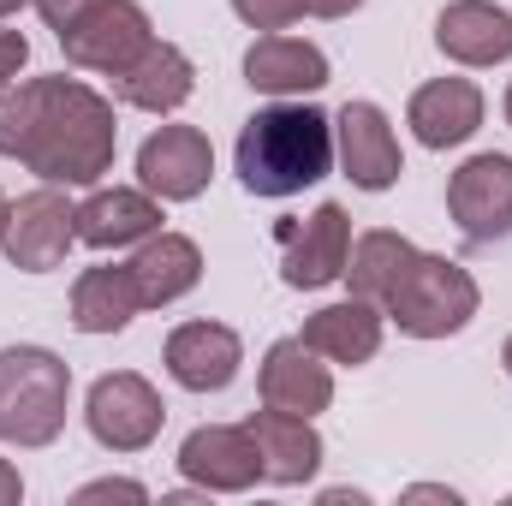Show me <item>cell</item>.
<instances>
[{"label": "cell", "instance_id": "obj_1", "mask_svg": "<svg viewBox=\"0 0 512 506\" xmlns=\"http://www.w3.org/2000/svg\"><path fill=\"white\" fill-rule=\"evenodd\" d=\"M114 149V102L84 78H24L0 90V155L24 161L42 185H96Z\"/></svg>", "mask_w": 512, "mask_h": 506}, {"label": "cell", "instance_id": "obj_2", "mask_svg": "<svg viewBox=\"0 0 512 506\" xmlns=\"http://www.w3.org/2000/svg\"><path fill=\"white\" fill-rule=\"evenodd\" d=\"M239 185L251 197H298L304 185L328 179L334 167V120L310 102L256 108L239 131Z\"/></svg>", "mask_w": 512, "mask_h": 506}, {"label": "cell", "instance_id": "obj_3", "mask_svg": "<svg viewBox=\"0 0 512 506\" xmlns=\"http://www.w3.org/2000/svg\"><path fill=\"white\" fill-rule=\"evenodd\" d=\"M72 364L48 346H6L0 352V441L48 447L66 429Z\"/></svg>", "mask_w": 512, "mask_h": 506}, {"label": "cell", "instance_id": "obj_4", "mask_svg": "<svg viewBox=\"0 0 512 506\" xmlns=\"http://www.w3.org/2000/svg\"><path fill=\"white\" fill-rule=\"evenodd\" d=\"M477 304H483V292H477L465 262L417 251V262L405 268V280L393 286V298L382 304V316L399 334H411V340H447V334L471 328Z\"/></svg>", "mask_w": 512, "mask_h": 506}, {"label": "cell", "instance_id": "obj_5", "mask_svg": "<svg viewBox=\"0 0 512 506\" xmlns=\"http://www.w3.org/2000/svg\"><path fill=\"white\" fill-rule=\"evenodd\" d=\"M84 423H90V435H96L108 453H143V447L161 435L167 405H161V393H155L149 376H137V370H108V376H96L90 399H84Z\"/></svg>", "mask_w": 512, "mask_h": 506}, {"label": "cell", "instance_id": "obj_6", "mask_svg": "<svg viewBox=\"0 0 512 506\" xmlns=\"http://www.w3.org/2000/svg\"><path fill=\"white\" fill-rule=\"evenodd\" d=\"M72 245H78V203H66V185H36L30 197L12 203L6 239H0V251H6L12 268L48 274V268L66 262Z\"/></svg>", "mask_w": 512, "mask_h": 506}, {"label": "cell", "instance_id": "obj_7", "mask_svg": "<svg viewBox=\"0 0 512 506\" xmlns=\"http://www.w3.org/2000/svg\"><path fill=\"white\" fill-rule=\"evenodd\" d=\"M149 42H155V24H149V12H143L137 0H102V6H90L72 30H60L66 60H72L78 72H102V78L126 72Z\"/></svg>", "mask_w": 512, "mask_h": 506}, {"label": "cell", "instance_id": "obj_8", "mask_svg": "<svg viewBox=\"0 0 512 506\" xmlns=\"http://www.w3.org/2000/svg\"><path fill=\"white\" fill-rule=\"evenodd\" d=\"M137 179L149 197L161 203H191L209 191L215 179V149H209V131L197 126H155L137 149Z\"/></svg>", "mask_w": 512, "mask_h": 506}, {"label": "cell", "instance_id": "obj_9", "mask_svg": "<svg viewBox=\"0 0 512 506\" xmlns=\"http://www.w3.org/2000/svg\"><path fill=\"white\" fill-rule=\"evenodd\" d=\"M447 215L465 239L489 245L512 233V155H471L453 179H447Z\"/></svg>", "mask_w": 512, "mask_h": 506}, {"label": "cell", "instance_id": "obj_10", "mask_svg": "<svg viewBox=\"0 0 512 506\" xmlns=\"http://www.w3.org/2000/svg\"><path fill=\"white\" fill-rule=\"evenodd\" d=\"M280 280L292 286V292H316V286H334L340 274H346V256H352V221H346V209L340 203H322L304 227L298 221H286L280 227Z\"/></svg>", "mask_w": 512, "mask_h": 506}, {"label": "cell", "instance_id": "obj_11", "mask_svg": "<svg viewBox=\"0 0 512 506\" xmlns=\"http://www.w3.org/2000/svg\"><path fill=\"white\" fill-rule=\"evenodd\" d=\"M179 471L203 495H245V489H256V477H262V453H256L245 423H203V429L185 435Z\"/></svg>", "mask_w": 512, "mask_h": 506}, {"label": "cell", "instance_id": "obj_12", "mask_svg": "<svg viewBox=\"0 0 512 506\" xmlns=\"http://www.w3.org/2000/svg\"><path fill=\"white\" fill-rule=\"evenodd\" d=\"M334 155L346 167V179L358 191H393L399 173H405V155H399V137L387 126V114L376 102H346L334 114Z\"/></svg>", "mask_w": 512, "mask_h": 506}, {"label": "cell", "instance_id": "obj_13", "mask_svg": "<svg viewBox=\"0 0 512 506\" xmlns=\"http://www.w3.org/2000/svg\"><path fill=\"white\" fill-rule=\"evenodd\" d=\"M161 358L185 393H221V387H233L239 364H245V340L227 322H179L167 334Z\"/></svg>", "mask_w": 512, "mask_h": 506}, {"label": "cell", "instance_id": "obj_14", "mask_svg": "<svg viewBox=\"0 0 512 506\" xmlns=\"http://www.w3.org/2000/svg\"><path fill=\"white\" fill-rule=\"evenodd\" d=\"M256 393H262V405H274V411L316 417V411L334 405V370H328L322 352H310L304 340H274V346L262 352Z\"/></svg>", "mask_w": 512, "mask_h": 506}, {"label": "cell", "instance_id": "obj_15", "mask_svg": "<svg viewBox=\"0 0 512 506\" xmlns=\"http://www.w3.org/2000/svg\"><path fill=\"white\" fill-rule=\"evenodd\" d=\"M483 90L471 78H429L423 90H411L405 102V126L417 131L423 149H459L465 137H477L483 126Z\"/></svg>", "mask_w": 512, "mask_h": 506}, {"label": "cell", "instance_id": "obj_16", "mask_svg": "<svg viewBox=\"0 0 512 506\" xmlns=\"http://www.w3.org/2000/svg\"><path fill=\"white\" fill-rule=\"evenodd\" d=\"M245 84L262 90V96H280V102L286 96H316L328 84V54L316 42H304V36L268 30L245 48Z\"/></svg>", "mask_w": 512, "mask_h": 506}, {"label": "cell", "instance_id": "obj_17", "mask_svg": "<svg viewBox=\"0 0 512 506\" xmlns=\"http://www.w3.org/2000/svg\"><path fill=\"white\" fill-rule=\"evenodd\" d=\"M149 233H161V197H149L143 185L90 191L78 203V245L90 251H126V245H143Z\"/></svg>", "mask_w": 512, "mask_h": 506}, {"label": "cell", "instance_id": "obj_18", "mask_svg": "<svg viewBox=\"0 0 512 506\" xmlns=\"http://www.w3.org/2000/svg\"><path fill=\"white\" fill-rule=\"evenodd\" d=\"M245 429H251L256 453H262V477L268 483L292 489V483H310L322 471V435H316L310 417H292V411L262 405V411H251Z\"/></svg>", "mask_w": 512, "mask_h": 506}, {"label": "cell", "instance_id": "obj_19", "mask_svg": "<svg viewBox=\"0 0 512 506\" xmlns=\"http://www.w3.org/2000/svg\"><path fill=\"white\" fill-rule=\"evenodd\" d=\"M191 90H197V66L173 42H149L126 72H114V96L137 114H173L191 102Z\"/></svg>", "mask_w": 512, "mask_h": 506}, {"label": "cell", "instance_id": "obj_20", "mask_svg": "<svg viewBox=\"0 0 512 506\" xmlns=\"http://www.w3.org/2000/svg\"><path fill=\"white\" fill-rule=\"evenodd\" d=\"M382 304H370V298H340V304H322L310 322H304V346L310 352H322L328 364H346V370H358V364H370L376 352H382Z\"/></svg>", "mask_w": 512, "mask_h": 506}, {"label": "cell", "instance_id": "obj_21", "mask_svg": "<svg viewBox=\"0 0 512 506\" xmlns=\"http://www.w3.org/2000/svg\"><path fill=\"white\" fill-rule=\"evenodd\" d=\"M435 48L459 66H501L512 60V18L495 0H453L435 18Z\"/></svg>", "mask_w": 512, "mask_h": 506}, {"label": "cell", "instance_id": "obj_22", "mask_svg": "<svg viewBox=\"0 0 512 506\" xmlns=\"http://www.w3.org/2000/svg\"><path fill=\"white\" fill-rule=\"evenodd\" d=\"M143 310L131 262H96L72 280V328L78 334H120L131 316Z\"/></svg>", "mask_w": 512, "mask_h": 506}, {"label": "cell", "instance_id": "obj_23", "mask_svg": "<svg viewBox=\"0 0 512 506\" xmlns=\"http://www.w3.org/2000/svg\"><path fill=\"white\" fill-rule=\"evenodd\" d=\"M131 274H137V292H143V310H161V304H179L185 292H197L203 280V251L197 239L185 233H149L137 256H131Z\"/></svg>", "mask_w": 512, "mask_h": 506}, {"label": "cell", "instance_id": "obj_24", "mask_svg": "<svg viewBox=\"0 0 512 506\" xmlns=\"http://www.w3.org/2000/svg\"><path fill=\"white\" fill-rule=\"evenodd\" d=\"M411 262H417V245H411L405 233H393V227H370L364 239H352V256H346V274H340V280H352V298L387 304Z\"/></svg>", "mask_w": 512, "mask_h": 506}, {"label": "cell", "instance_id": "obj_25", "mask_svg": "<svg viewBox=\"0 0 512 506\" xmlns=\"http://www.w3.org/2000/svg\"><path fill=\"white\" fill-rule=\"evenodd\" d=\"M233 12L251 24V30H286L310 12V0H233Z\"/></svg>", "mask_w": 512, "mask_h": 506}, {"label": "cell", "instance_id": "obj_26", "mask_svg": "<svg viewBox=\"0 0 512 506\" xmlns=\"http://www.w3.org/2000/svg\"><path fill=\"white\" fill-rule=\"evenodd\" d=\"M24 60H30V36H24V30H6V24H0V90H6V84H18Z\"/></svg>", "mask_w": 512, "mask_h": 506}, {"label": "cell", "instance_id": "obj_27", "mask_svg": "<svg viewBox=\"0 0 512 506\" xmlns=\"http://www.w3.org/2000/svg\"><path fill=\"white\" fill-rule=\"evenodd\" d=\"M78 501H149V489L131 477H102V483H84Z\"/></svg>", "mask_w": 512, "mask_h": 506}, {"label": "cell", "instance_id": "obj_28", "mask_svg": "<svg viewBox=\"0 0 512 506\" xmlns=\"http://www.w3.org/2000/svg\"><path fill=\"white\" fill-rule=\"evenodd\" d=\"M90 6H102V0H36V12H42V24L60 36V30H72Z\"/></svg>", "mask_w": 512, "mask_h": 506}, {"label": "cell", "instance_id": "obj_29", "mask_svg": "<svg viewBox=\"0 0 512 506\" xmlns=\"http://www.w3.org/2000/svg\"><path fill=\"white\" fill-rule=\"evenodd\" d=\"M18 501H24V477H18L12 459H0V506H18Z\"/></svg>", "mask_w": 512, "mask_h": 506}, {"label": "cell", "instance_id": "obj_30", "mask_svg": "<svg viewBox=\"0 0 512 506\" xmlns=\"http://www.w3.org/2000/svg\"><path fill=\"white\" fill-rule=\"evenodd\" d=\"M364 0H310V12L316 18H346V12H358Z\"/></svg>", "mask_w": 512, "mask_h": 506}, {"label": "cell", "instance_id": "obj_31", "mask_svg": "<svg viewBox=\"0 0 512 506\" xmlns=\"http://www.w3.org/2000/svg\"><path fill=\"white\" fill-rule=\"evenodd\" d=\"M405 501H447V506H459V495H453V489H429V483H417V489H405Z\"/></svg>", "mask_w": 512, "mask_h": 506}, {"label": "cell", "instance_id": "obj_32", "mask_svg": "<svg viewBox=\"0 0 512 506\" xmlns=\"http://www.w3.org/2000/svg\"><path fill=\"white\" fill-rule=\"evenodd\" d=\"M18 6H24V0H0V18H12V12H18Z\"/></svg>", "mask_w": 512, "mask_h": 506}, {"label": "cell", "instance_id": "obj_33", "mask_svg": "<svg viewBox=\"0 0 512 506\" xmlns=\"http://www.w3.org/2000/svg\"><path fill=\"white\" fill-rule=\"evenodd\" d=\"M6 215H12V203H6V197H0V239H6Z\"/></svg>", "mask_w": 512, "mask_h": 506}, {"label": "cell", "instance_id": "obj_34", "mask_svg": "<svg viewBox=\"0 0 512 506\" xmlns=\"http://www.w3.org/2000/svg\"><path fill=\"white\" fill-rule=\"evenodd\" d=\"M501 364H507V376H512V334H507V346H501Z\"/></svg>", "mask_w": 512, "mask_h": 506}, {"label": "cell", "instance_id": "obj_35", "mask_svg": "<svg viewBox=\"0 0 512 506\" xmlns=\"http://www.w3.org/2000/svg\"><path fill=\"white\" fill-rule=\"evenodd\" d=\"M501 114H507V126H512V84H507V102H501Z\"/></svg>", "mask_w": 512, "mask_h": 506}]
</instances>
